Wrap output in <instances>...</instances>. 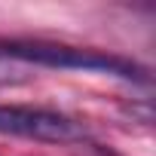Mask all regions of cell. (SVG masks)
I'll list each match as a JSON object with an SVG mask.
<instances>
[{
	"instance_id": "1",
	"label": "cell",
	"mask_w": 156,
	"mask_h": 156,
	"mask_svg": "<svg viewBox=\"0 0 156 156\" xmlns=\"http://www.w3.org/2000/svg\"><path fill=\"white\" fill-rule=\"evenodd\" d=\"M0 55H6L25 67H61V70H92V73H110L132 83H150L147 67H141L132 58L89 49V46H67V43H49V40H0Z\"/></svg>"
},
{
	"instance_id": "2",
	"label": "cell",
	"mask_w": 156,
	"mask_h": 156,
	"mask_svg": "<svg viewBox=\"0 0 156 156\" xmlns=\"http://www.w3.org/2000/svg\"><path fill=\"white\" fill-rule=\"evenodd\" d=\"M0 135L40 141V144L86 141V129L76 119L46 107H22V104H0Z\"/></svg>"
},
{
	"instance_id": "3",
	"label": "cell",
	"mask_w": 156,
	"mask_h": 156,
	"mask_svg": "<svg viewBox=\"0 0 156 156\" xmlns=\"http://www.w3.org/2000/svg\"><path fill=\"white\" fill-rule=\"evenodd\" d=\"M28 80H31V67L0 55V89L3 86H19V83H28Z\"/></svg>"
},
{
	"instance_id": "4",
	"label": "cell",
	"mask_w": 156,
	"mask_h": 156,
	"mask_svg": "<svg viewBox=\"0 0 156 156\" xmlns=\"http://www.w3.org/2000/svg\"><path fill=\"white\" fill-rule=\"evenodd\" d=\"M95 156H116V153L107 150V147H95Z\"/></svg>"
}]
</instances>
